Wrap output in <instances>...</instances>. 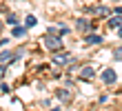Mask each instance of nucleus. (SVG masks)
Masks as SVG:
<instances>
[{
  "label": "nucleus",
  "instance_id": "obj_6",
  "mask_svg": "<svg viewBox=\"0 0 122 111\" xmlns=\"http://www.w3.org/2000/svg\"><path fill=\"white\" fill-rule=\"evenodd\" d=\"M27 29H29V27H20V25H16V27H13V38H22V36H27Z\"/></svg>",
  "mask_w": 122,
  "mask_h": 111
},
{
  "label": "nucleus",
  "instance_id": "obj_8",
  "mask_svg": "<svg viewBox=\"0 0 122 111\" xmlns=\"http://www.w3.org/2000/svg\"><path fill=\"white\" fill-rule=\"evenodd\" d=\"M64 60H69V53H67V51H62V53H56V56H53V62H56V64H62Z\"/></svg>",
  "mask_w": 122,
  "mask_h": 111
},
{
  "label": "nucleus",
  "instance_id": "obj_1",
  "mask_svg": "<svg viewBox=\"0 0 122 111\" xmlns=\"http://www.w3.org/2000/svg\"><path fill=\"white\" fill-rule=\"evenodd\" d=\"M42 42H45V47H47L49 51H58V49H62V40H60L58 33H45Z\"/></svg>",
  "mask_w": 122,
  "mask_h": 111
},
{
  "label": "nucleus",
  "instance_id": "obj_21",
  "mask_svg": "<svg viewBox=\"0 0 122 111\" xmlns=\"http://www.w3.org/2000/svg\"><path fill=\"white\" fill-rule=\"evenodd\" d=\"M51 111H60V109H51Z\"/></svg>",
  "mask_w": 122,
  "mask_h": 111
},
{
  "label": "nucleus",
  "instance_id": "obj_9",
  "mask_svg": "<svg viewBox=\"0 0 122 111\" xmlns=\"http://www.w3.org/2000/svg\"><path fill=\"white\" fill-rule=\"evenodd\" d=\"M58 98H60L62 102H69V100H71V93L67 91V89H58Z\"/></svg>",
  "mask_w": 122,
  "mask_h": 111
},
{
  "label": "nucleus",
  "instance_id": "obj_2",
  "mask_svg": "<svg viewBox=\"0 0 122 111\" xmlns=\"http://www.w3.org/2000/svg\"><path fill=\"white\" fill-rule=\"evenodd\" d=\"M102 80H104V85H116L118 73L113 71V69H104V73H102Z\"/></svg>",
  "mask_w": 122,
  "mask_h": 111
},
{
  "label": "nucleus",
  "instance_id": "obj_16",
  "mask_svg": "<svg viewBox=\"0 0 122 111\" xmlns=\"http://www.w3.org/2000/svg\"><path fill=\"white\" fill-rule=\"evenodd\" d=\"M113 58H116V60H122V47H118V49H116V53H113Z\"/></svg>",
  "mask_w": 122,
  "mask_h": 111
},
{
  "label": "nucleus",
  "instance_id": "obj_15",
  "mask_svg": "<svg viewBox=\"0 0 122 111\" xmlns=\"http://www.w3.org/2000/svg\"><path fill=\"white\" fill-rule=\"evenodd\" d=\"M67 33H69V27H64V25H60V33H58V36L62 38V36H67Z\"/></svg>",
  "mask_w": 122,
  "mask_h": 111
},
{
  "label": "nucleus",
  "instance_id": "obj_19",
  "mask_svg": "<svg viewBox=\"0 0 122 111\" xmlns=\"http://www.w3.org/2000/svg\"><path fill=\"white\" fill-rule=\"evenodd\" d=\"M118 36H120V38H122V29H120V33H118Z\"/></svg>",
  "mask_w": 122,
  "mask_h": 111
},
{
  "label": "nucleus",
  "instance_id": "obj_7",
  "mask_svg": "<svg viewBox=\"0 0 122 111\" xmlns=\"http://www.w3.org/2000/svg\"><path fill=\"white\" fill-rule=\"evenodd\" d=\"M76 27L80 29V31H89V29H91V25H89V20H87V18H80V20H76Z\"/></svg>",
  "mask_w": 122,
  "mask_h": 111
},
{
  "label": "nucleus",
  "instance_id": "obj_17",
  "mask_svg": "<svg viewBox=\"0 0 122 111\" xmlns=\"http://www.w3.org/2000/svg\"><path fill=\"white\" fill-rule=\"evenodd\" d=\"M5 73H7V64H5V67H2V64H0V78H2V76H5Z\"/></svg>",
  "mask_w": 122,
  "mask_h": 111
},
{
  "label": "nucleus",
  "instance_id": "obj_10",
  "mask_svg": "<svg viewBox=\"0 0 122 111\" xmlns=\"http://www.w3.org/2000/svg\"><path fill=\"white\" fill-rule=\"evenodd\" d=\"M9 60H13V53L11 51H2L0 53V62H9Z\"/></svg>",
  "mask_w": 122,
  "mask_h": 111
},
{
  "label": "nucleus",
  "instance_id": "obj_3",
  "mask_svg": "<svg viewBox=\"0 0 122 111\" xmlns=\"http://www.w3.org/2000/svg\"><path fill=\"white\" fill-rule=\"evenodd\" d=\"M93 76H96V69H93V67H89V64L82 67V71H80V78L82 80H91Z\"/></svg>",
  "mask_w": 122,
  "mask_h": 111
},
{
  "label": "nucleus",
  "instance_id": "obj_5",
  "mask_svg": "<svg viewBox=\"0 0 122 111\" xmlns=\"http://www.w3.org/2000/svg\"><path fill=\"white\" fill-rule=\"evenodd\" d=\"M102 40H104V38H102V36H98V33H89L87 38H84V42H87V44H100Z\"/></svg>",
  "mask_w": 122,
  "mask_h": 111
},
{
  "label": "nucleus",
  "instance_id": "obj_4",
  "mask_svg": "<svg viewBox=\"0 0 122 111\" xmlns=\"http://www.w3.org/2000/svg\"><path fill=\"white\" fill-rule=\"evenodd\" d=\"M111 13L109 7H93V16H98V18H107Z\"/></svg>",
  "mask_w": 122,
  "mask_h": 111
},
{
  "label": "nucleus",
  "instance_id": "obj_12",
  "mask_svg": "<svg viewBox=\"0 0 122 111\" xmlns=\"http://www.w3.org/2000/svg\"><path fill=\"white\" fill-rule=\"evenodd\" d=\"M25 22H27L25 27H36V22H38V20H36V16H27V20H25Z\"/></svg>",
  "mask_w": 122,
  "mask_h": 111
},
{
  "label": "nucleus",
  "instance_id": "obj_18",
  "mask_svg": "<svg viewBox=\"0 0 122 111\" xmlns=\"http://www.w3.org/2000/svg\"><path fill=\"white\" fill-rule=\"evenodd\" d=\"M116 16H122V7H116Z\"/></svg>",
  "mask_w": 122,
  "mask_h": 111
},
{
  "label": "nucleus",
  "instance_id": "obj_20",
  "mask_svg": "<svg viewBox=\"0 0 122 111\" xmlns=\"http://www.w3.org/2000/svg\"><path fill=\"white\" fill-rule=\"evenodd\" d=\"M0 31H2V22H0Z\"/></svg>",
  "mask_w": 122,
  "mask_h": 111
},
{
  "label": "nucleus",
  "instance_id": "obj_14",
  "mask_svg": "<svg viewBox=\"0 0 122 111\" xmlns=\"http://www.w3.org/2000/svg\"><path fill=\"white\" fill-rule=\"evenodd\" d=\"M0 91H2V93H9V91H11V87L7 85V82H0Z\"/></svg>",
  "mask_w": 122,
  "mask_h": 111
},
{
  "label": "nucleus",
  "instance_id": "obj_13",
  "mask_svg": "<svg viewBox=\"0 0 122 111\" xmlns=\"http://www.w3.org/2000/svg\"><path fill=\"white\" fill-rule=\"evenodd\" d=\"M7 22L16 27V25H18V16H16V13H11V16H7Z\"/></svg>",
  "mask_w": 122,
  "mask_h": 111
},
{
  "label": "nucleus",
  "instance_id": "obj_11",
  "mask_svg": "<svg viewBox=\"0 0 122 111\" xmlns=\"http://www.w3.org/2000/svg\"><path fill=\"white\" fill-rule=\"evenodd\" d=\"M120 25H122V16H116V18H111V20H109V27H113V29L120 27Z\"/></svg>",
  "mask_w": 122,
  "mask_h": 111
}]
</instances>
